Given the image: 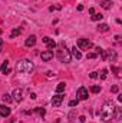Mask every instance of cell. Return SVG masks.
Listing matches in <instances>:
<instances>
[{
	"instance_id": "1",
	"label": "cell",
	"mask_w": 122,
	"mask_h": 123,
	"mask_svg": "<svg viewBox=\"0 0 122 123\" xmlns=\"http://www.w3.org/2000/svg\"><path fill=\"white\" fill-rule=\"evenodd\" d=\"M114 110H115V106L112 102H106L103 103V106L101 107V112H99V117L102 120H111L114 117Z\"/></svg>"
},
{
	"instance_id": "2",
	"label": "cell",
	"mask_w": 122,
	"mask_h": 123,
	"mask_svg": "<svg viewBox=\"0 0 122 123\" xmlns=\"http://www.w3.org/2000/svg\"><path fill=\"white\" fill-rule=\"evenodd\" d=\"M56 57L58 60L62 62V63H69L70 59H72V55H70V50H68V47L65 46V43H61L59 44V49L56 52Z\"/></svg>"
},
{
	"instance_id": "3",
	"label": "cell",
	"mask_w": 122,
	"mask_h": 123,
	"mask_svg": "<svg viewBox=\"0 0 122 123\" xmlns=\"http://www.w3.org/2000/svg\"><path fill=\"white\" fill-rule=\"evenodd\" d=\"M33 69H34L33 63H32L30 60H27V59L17 62V64H16V70H17L19 73H30Z\"/></svg>"
},
{
	"instance_id": "4",
	"label": "cell",
	"mask_w": 122,
	"mask_h": 123,
	"mask_svg": "<svg viewBox=\"0 0 122 123\" xmlns=\"http://www.w3.org/2000/svg\"><path fill=\"white\" fill-rule=\"evenodd\" d=\"M92 47V42L88 40V39H79L78 40V49L81 50H88Z\"/></svg>"
},
{
	"instance_id": "5",
	"label": "cell",
	"mask_w": 122,
	"mask_h": 123,
	"mask_svg": "<svg viewBox=\"0 0 122 123\" xmlns=\"http://www.w3.org/2000/svg\"><path fill=\"white\" fill-rule=\"evenodd\" d=\"M89 96H88V89L86 87H83V86H81L79 89H78V99L79 100H86Z\"/></svg>"
},
{
	"instance_id": "6",
	"label": "cell",
	"mask_w": 122,
	"mask_h": 123,
	"mask_svg": "<svg viewBox=\"0 0 122 123\" xmlns=\"http://www.w3.org/2000/svg\"><path fill=\"white\" fill-rule=\"evenodd\" d=\"M62 102H63V96H62L61 93H58L56 96L52 97V106H53V107H59L62 105Z\"/></svg>"
},
{
	"instance_id": "7",
	"label": "cell",
	"mask_w": 122,
	"mask_h": 123,
	"mask_svg": "<svg viewBox=\"0 0 122 123\" xmlns=\"http://www.w3.org/2000/svg\"><path fill=\"white\" fill-rule=\"evenodd\" d=\"M43 42H45V43L47 44V50H50V52H52V50H53V49L56 47V42H55L53 39L47 37V36H46V37H43Z\"/></svg>"
},
{
	"instance_id": "8",
	"label": "cell",
	"mask_w": 122,
	"mask_h": 123,
	"mask_svg": "<svg viewBox=\"0 0 122 123\" xmlns=\"http://www.w3.org/2000/svg\"><path fill=\"white\" fill-rule=\"evenodd\" d=\"M13 99H14L17 103H20V102L23 100V90H22V89H14V92H13Z\"/></svg>"
},
{
	"instance_id": "9",
	"label": "cell",
	"mask_w": 122,
	"mask_h": 123,
	"mask_svg": "<svg viewBox=\"0 0 122 123\" xmlns=\"http://www.w3.org/2000/svg\"><path fill=\"white\" fill-rule=\"evenodd\" d=\"M40 57H42V60H45V62H49L50 59H53V52H50V50H46V52H42V53H40Z\"/></svg>"
},
{
	"instance_id": "10",
	"label": "cell",
	"mask_w": 122,
	"mask_h": 123,
	"mask_svg": "<svg viewBox=\"0 0 122 123\" xmlns=\"http://www.w3.org/2000/svg\"><path fill=\"white\" fill-rule=\"evenodd\" d=\"M9 115H10V107H7L6 105H0V116L7 117Z\"/></svg>"
},
{
	"instance_id": "11",
	"label": "cell",
	"mask_w": 122,
	"mask_h": 123,
	"mask_svg": "<svg viewBox=\"0 0 122 123\" xmlns=\"http://www.w3.org/2000/svg\"><path fill=\"white\" fill-rule=\"evenodd\" d=\"M105 53H106V59H109L111 62H115L116 60V52L115 50H112V49H109V50H105Z\"/></svg>"
},
{
	"instance_id": "12",
	"label": "cell",
	"mask_w": 122,
	"mask_h": 123,
	"mask_svg": "<svg viewBox=\"0 0 122 123\" xmlns=\"http://www.w3.org/2000/svg\"><path fill=\"white\" fill-rule=\"evenodd\" d=\"M34 44H36V36L32 34V36H29V37L26 39L25 46H26V47H32V46H34Z\"/></svg>"
},
{
	"instance_id": "13",
	"label": "cell",
	"mask_w": 122,
	"mask_h": 123,
	"mask_svg": "<svg viewBox=\"0 0 122 123\" xmlns=\"http://www.w3.org/2000/svg\"><path fill=\"white\" fill-rule=\"evenodd\" d=\"M0 70H1V73L3 74H9L10 73V67H9V62L4 60L1 63V67H0Z\"/></svg>"
},
{
	"instance_id": "14",
	"label": "cell",
	"mask_w": 122,
	"mask_h": 123,
	"mask_svg": "<svg viewBox=\"0 0 122 123\" xmlns=\"http://www.w3.org/2000/svg\"><path fill=\"white\" fill-rule=\"evenodd\" d=\"M70 55H72V56H73L75 59H78V60H79V59L82 57V53H81V50H79V49H78L76 46H75V47L72 49V52H70Z\"/></svg>"
},
{
	"instance_id": "15",
	"label": "cell",
	"mask_w": 122,
	"mask_h": 123,
	"mask_svg": "<svg viewBox=\"0 0 122 123\" xmlns=\"http://www.w3.org/2000/svg\"><path fill=\"white\" fill-rule=\"evenodd\" d=\"M112 4H114V3H112L111 0H103V1H101V6H102L103 9H106V10H108V9H111V7H112Z\"/></svg>"
},
{
	"instance_id": "16",
	"label": "cell",
	"mask_w": 122,
	"mask_h": 123,
	"mask_svg": "<svg viewBox=\"0 0 122 123\" xmlns=\"http://www.w3.org/2000/svg\"><path fill=\"white\" fill-rule=\"evenodd\" d=\"M20 33H22V29H20V27H16L14 30L10 33V39H14V37H16V36H19Z\"/></svg>"
},
{
	"instance_id": "17",
	"label": "cell",
	"mask_w": 122,
	"mask_h": 123,
	"mask_svg": "<svg viewBox=\"0 0 122 123\" xmlns=\"http://www.w3.org/2000/svg\"><path fill=\"white\" fill-rule=\"evenodd\" d=\"M111 70H112V72L115 73V76H116L118 79L121 77V69H119V67H115V66H111Z\"/></svg>"
},
{
	"instance_id": "18",
	"label": "cell",
	"mask_w": 122,
	"mask_h": 123,
	"mask_svg": "<svg viewBox=\"0 0 122 123\" xmlns=\"http://www.w3.org/2000/svg\"><path fill=\"white\" fill-rule=\"evenodd\" d=\"M65 87H66V85H65L63 82H61V83L56 86V93H62L63 90H65Z\"/></svg>"
},
{
	"instance_id": "19",
	"label": "cell",
	"mask_w": 122,
	"mask_h": 123,
	"mask_svg": "<svg viewBox=\"0 0 122 123\" xmlns=\"http://www.w3.org/2000/svg\"><path fill=\"white\" fill-rule=\"evenodd\" d=\"M98 30H99V31H108V30H109V26H108L106 23H102V25H99V26H98Z\"/></svg>"
},
{
	"instance_id": "20",
	"label": "cell",
	"mask_w": 122,
	"mask_h": 123,
	"mask_svg": "<svg viewBox=\"0 0 122 123\" xmlns=\"http://www.w3.org/2000/svg\"><path fill=\"white\" fill-rule=\"evenodd\" d=\"M102 17H103V16H102L101 13H93V14H92V20H93V22H98V20H102Z\"/></svg>"
},
{
	"instance_id": "21",
	"label": "cell",
	"mask_w": 122,
	"mask_h": 123,
	"mask_svg": "<svg viewBox=\"0 0 122 123\" xmlns=\"http://www.w3.org/2000/svg\"><path fill=\"white\" fill-rule=\"evenodd\" d=\"M1 99H3V102H4V103H10V102H12V96H10L9 93H4Z\"/></svg>"
},
{
	"instance_id": "22",
	"label": "cell",
	"mask_w": 122,
	"mask_h": 123,
	"mask_svg": "<svg viewBox=\"0 0 122 123\" xmlns=\"http://www.w3.org/2000/svg\"><path fill=\"white\" fill-rule=\"evenodd\" d=\"M34 112H36L39 116H45V113H46V110H45L43 107H36V109H34Z\"/></svg>"
},
{
	"instance_id": "23",
	"label": "cell",
	"mask_w": 122,
	"mask_h": 123,
	"mask_svg": "<svg viewBox=\"0 0 122 123\" xmlns=\"http://www.w3.org/2000/svg\"><path fill=\"white\" fill-rule=\"evenodd\" d=\"M91 92L92 93H99V92H101V86H92Z\"/></svg>"
},
{
	"instance_id": "24",
	"label": "cell",
	"mask_w": 122,
	"mask_h": 123,
	"mask_svg": "<svg viewBox=\"0 0 122 123\" xmlns=\"http://www.w3.org/2000/svg\"><path fill=\"white\" fill-rule=\"evenodd\" d=\"M106 76H108V69H103L102 70V74H101V79L103 80V79H106Z\"/></svg>"
},
{
	"instance_id": "25",
	"label": "cell",
	"mask_w": 122,
	"mask_h": 123,
	"mask_svg": "<svg viewBox=\"0 0 122 123\" xmlns=\"http://www.w3.org/2000/svg\"><path fill=\"white\" fill-rule=\"evenodd\" d=\"M78 102H79V99H76V100H70V102H69V106H70V107H73V106H76V105H78Z\"/></svg>"
},
{
	"instance_id": "26",
	"label": "cell",
	"mask_w": 122,
	"mask_h": 123,
	"mask_svg": "<svg viewBox=\"0 0 122 123\" xmlns=\"http://www.w3.org/2000/svg\"><path fill=\"white\" fill-rule=\"evenodd\" d=\"M61 9H62V6H50V7H49L50 12H53V10H61Z\"/></svg>"
},
{
	"instance_id": "27",
	"label": "cell",
	"mask_w": 122,
	"mask_h": 123,
	"mask_svg": "<svg viewBox=\"0 0 122 123\" xmlns=\"http://www.w3.org/2000/svg\"><path fill=\"white\" fill-rule=\"evenodd\" d=\"M96 56H98L96 53H88V55H86V57H88V59H95Z\"/></svg>"
},
{
	"instance_id": "28",
	"label": "cell",
	"mask_w": 122,
	"mask_h": 123,
	"mask_svg": "<svg viewBox=\"0 0 122 123\" xmlns=\"http://www.w3.org/2000/svg\"><path fill=\"white\" fill-rule=\"evenodd\" d=\"M89 77H91V79H96V77H98V72H92L91 74H89Z\"/></svg>"
},
{
	"instance_id": "29",
	"label": "cell",
	"mask_w": 122,
	"mask_h": 123,
	"mask_svg": "<svg viewBox=\"0 0 122 123\" xmlns=\"http://www.w3.org/2000/svg\"><path fill=\"white\" fill-rule=\"evenodd\" d=\"M111 90H112V93H118L119 89H118V86H112V89H111Z\"/></svg>"
},
{
	"instance_id": "30",
	"label": "cell",
	"mask_w": 122,
	"mask_h": 123,
	"mask_svg": "<svg viewBox=\"0 0 122 123\" xmlns=\"http://www.w3.org/2000/svg\"><path fill=\"white\" fill-rule=\"evenodd\" d=\"M46 76H47V77H52V76H55V73H52V72H46Z\"/></svg>"
},
{
	"instance_id": "31",
	"label": "cell",
	"mask_w": 122,
	"mask_h": 123,
	"mask_svg": "<svg viewBox=\"0 0 122 123\" xmlns=\"http://www.w3.org/2000/svg\"><path fill=\"white\" fill-rule=\"evenodd\" d=\"M78 10H79V12H82V10H83V6H82V4H79V6H78Z\"/></svg>"
},
{
	"instance_id": "32",
	"label": "cell",
	"mask_w": 122,
	"mask_h": 123,
	"mask_svg": "<svg viewBox=\"0 0 122 123\" xmlns=\"http://www.w3.org/2000/svg\"><path fill=\"white\" fill-rule=\"evenodd\" d=\"M1 47H3V39H0V53H1Z\"/></svg>"
},
{
	"instance_id": "33",
	"label": "cell",
	"mask_w": 122,
	"mask_h": 123,
	"mask_svg": "<svg viewBox=\"0 0 122 123\" xmlns=\"http://www.w3.org/2000/svg\"><path fill=\"white\" fill-rule=\"evenodd\" d=\"M30 97L32 99H36V93H30Z\"/></svg>"
},
{
	"instance_id": "34",
	"label": "cell",
	"mask_w": 122,
	"mask_h": 123,
	"mask_svg": "<svg viewBox=\"0 0 122 123\" xmlns=\"http://www.w3.org/2000/svg\"><path fill=\"white\" fill-rule=\"evenodd\" d=\"M89 13H91V14H93V13H95V9H92V7H91V9H89Z\"/></svg>"
}]
</instances>
